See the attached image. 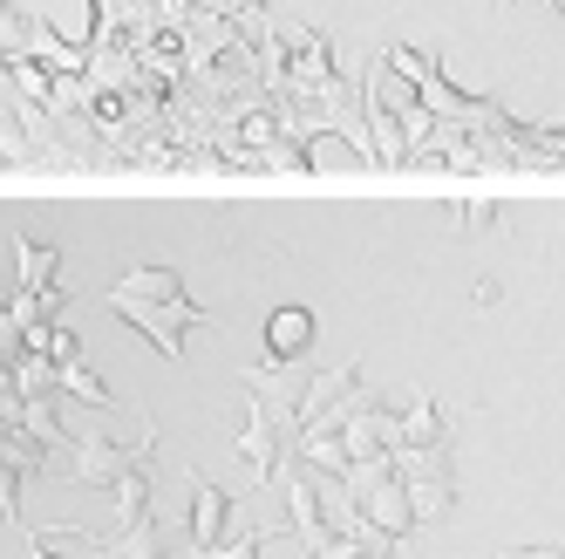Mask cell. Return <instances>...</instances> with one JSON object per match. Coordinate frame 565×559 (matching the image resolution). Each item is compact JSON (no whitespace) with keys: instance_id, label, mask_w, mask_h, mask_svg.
Segmentation results:
<instances>
[{"instance_id":"obj_1","label":"cell","mask_w":565,"mask_h":559,"mask_svg":"<svg viewBox=\"0 0 565 559\" xmlns=\"http://www.w3.org/2000/svg\"><path fill=\"white\" fill-rule=\"evenodd\" d=\"M307 341V314H279L273 321V348H300Z\"/></svg>"}]
</instances>
